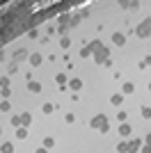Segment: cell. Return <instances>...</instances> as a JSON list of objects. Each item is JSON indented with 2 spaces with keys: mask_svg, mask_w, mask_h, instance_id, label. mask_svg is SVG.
I'll return each instance as SVG.
<instances>
[{
  "mask_svg": "<svg viewBox=\"0 0 151 153\" xmlns=\"http://www.w3.org/2000/svg\"><path fill=\"white\" fill-rule=\"evenodd\" d=\"M89 126L96 128V130H101V133H108V130H110V121H108V117H105V114H96V117H92Z\"/></svg>",
  "mask_w": 151,
  "mask_h": 153,
  "instance_id": "6da1fadb",
  "label": "cell"
},
{
  "mask_svg": "<svg viewBox=\"0 0 151 153\" xmlns=\"http://www.w3.org/2000/svg\"><path fill=\"white\" fill-rule=\"evenodd\" d=\"M135 34H138L140 39H149V37H151V16H149V19H144V21L138 25Z\"/></svg>",
  "mask_w": 151,
  "mask_h": 153,
  "instance_id": "7a4b0ae2",
  "label": "cell"
},
{
  "mask_svg": "<svg viewBox=\"0 0 151 153\" xmlns=\"http://www.w3.org/2000/svg\"><path fill=\"white\" fill-rule=\"evenodd\" d=\"M108 55H110V48H108V46H101L99 51L94 53V62H96V64H103V62L108 59Z\"/></svg>",
  "mask_w": 151,
  "mask_h": 153,
  "instance_id": "3957f363",
  "label": "cell"
},
{
  "mask_svg": "<svg viewBox=\"0 0 151 153\" xmlns=\"http://www.w3.org/2000/svg\"><path fill=\"white\" fill-rule=\"evenodd\" d=\"M57 25H60V27H57L60 32H67V30L71 27V14H62V16H60V21H57Z\"/></svg>",
  "mask_w": 151,
  "mask_h": 153,
  "instance_id": "277c9868",
  "label": "cell"
},
{
  "mask_svg": "<svg viewBox=\"0 0 151 153\" xmlns=\"http://www.w3.org/2000/svg\"><path fill=\"white\" fill-rule=\"evenodd\" d=\"M112 44L114 46H124L126 44V34L124 32H112Z\"/></svg>",
  "mask_w": 151,
  "mask_h": 153,
  "instance_id": "5b68a950",
  "label": "cell"
},
{
  "mask_svg": "<svg viewBox=\"0 0 151 153\" xmlns=\"http://www.w3.org/2000/svg\"><path fill=\"white\" fill-rule=\"evenodd\" d=\"M140 149H142V140H138V137H135V140L128 142V153H138Z\"/></svg>",
  "mask_w": 151,
  "mask_h": 153,
  "instance_id": "8992f818",
  "label": "cell"
},
{
  "mask_svg": "<svg viewBox=\"0 0 151 153\" xmlns=\"http://www.w3.org/2000/svg\"><path fill=\"white\" fill-rule=\"evenodd\" d=\"M69 87L73 89V94H78V89H82V80H80V78H71V80H69Z\"/></svg>",
  "mask_w": 151,
  "mask_h": 153,
  "instance_id": "52a82bcc",
  "label": "cell"
},
{
  "mask_svg": "<svg viewBox=\"0 0 151 153\" xmlns=\"http://www.w3.org/2000/svg\"><path fill=\"white\" fill-rule=\"evenodd\" d=\"M28 59H30V64H32V66H41V64H44V57H41L39 53H32V55H30Z\"/></svg>",
  "mask_w": 151,
  "mask_h": 153,
  "instance_id": "ba28073f",
  "label": "cell"
},
{
  "mask_svg": "<svg viewBox=\"0 0 151 153\" xmlns=\"http://www.w3.org/2000/svg\"><path fill=\"white\" fill-rule=\"evenodd\" d=\"M131 133H133V128H131V123H128V121L119 126V135H121V137H131Z\"/></svg>",
  "mask_w": 151,
  "mask_h": 153,
  "instance_id": "9c48e42d",
  "label": "cell"
},
{
  "mask_svg": "<svg viewBox=\"0 0 151 153\" xmlns=\"http://www.w3.org/2000/svg\"><path fill=\"white\" fill-rule=\"evenodd\" d=\"M28 91H32V94H39V91H41V82H37V80H30V82H28Z\"/></svg>",
  "mask_w": 151,
  "mask_h": 153,
  "instance_id": "30bf717a",
  "label": "cell"
},
{
  "mask_svg": "<svg viewBox=\"0 0 151 153\" xmlns=\"http://www.w3.org/2000/svg\"><path fill=\"white\" fill-rule=\"evenodd\" d=\"M32 123V114L30 112H23V114H21V128H28Z\"/></svg>",
  "mask_w": 151,
  "mask_h": 153,
  "instance_id": "8fae6325",
  "label": "cell"
},
{
  "mask_svg": "<svg viewBox=\"0 0 151 153\" xmlns=\"http://www.w3.org/2000/svg\"><path fill=\"white\" fill-rule=\"evenodd\" d=\"M25 57H30V55H28V51H23V48L14 53V62H21V59H25Z\"/></svg>",
  "mask_w": 151,
  "mask_h": 153,
  "instance_id": "7c38bea8",
  "label": "cell"
},
{
  "mask_svg": "<svg viewBox=\"0 0 151 153\" xmlns=\"http://www.w3.org/2000/svg\"><path fill=\"white\" fill-rule=\"evenodd\" d=\"M110 103H112V105H117V108H119L121 103H124V96H121V94H112V96H110Z\"/></svg>",
  "mask_w": 151,
  "mask_h": 153,
  "instance_id": "4fadbf2b",
  "label": "cell"
},
{
  "mask_svg": "<svg viewBox=\"0 0 151 153\" xmlns=\"http://www.w3.org/2000/svg\"><path fill=\"white\" fill-rule=\"evenodd\" d=\"M119 5L124 7V9H131V12H135V9L140 7V2H126V0H124V2H119Z\"/></svg>",
  "mask_w": 151,
  "mask_h": 153,
  "instance_id": "5bb4252c",
  "label": "cell"
},
{
  "mask_svg": "<svg viewBox=\"0 0 151 153\" xmlns=\"http://www.w3.org/2000/svg\"><path fill=\"white\" fill-rule=\"evenodd\" d=\"M0 151H2V153H12V151H14V144H12V142H2Z\"/></svg>",
  "mask_w": 151,
  "mask_h": 153,
  "instance_id": "9a60e30c",
  "label": "cell"
},
{
  "mask_svg": "<svg viewBox=\"0 0 151 153\" xmlns=\"http://www.w3.org/2000/svg\"><path fill=\"white\" fill-rule=\"evenodd\" d=\"M121 91H124V94H133V91H135V85H133V82H124Z\"/></svg>",
  "mask_w": 151,
  "mask_h": 153,
  "instance_id": "2e32d148",
  "label": "cell"
},
{
  "mask_svg": "<svg viewBox=\"0 0 151 153\" xmlns=\"http://www.w3.org/2000/svg\"><path fill=\"white\" fill-rule=\"evenodd\" d=\"M53 110H55V105H53V103H44V105H41V112H44V114H50Z\"/></svg>",
  "mask_w": 151,
  "mask_h": 153,
  "instance_id": "e0dca14e",
  "label": "cell"
},
{
  "mask_svg": "<svg viewBox=\"0 0 151 153\" xmlns=\"http://www.w3.org/2000/svg\"><path fill=\"white\" fill-rule=\"evenodd\" d=\"M101 46H103V41H99V39H94V41H92V44H89V51L92 53H96L101 48Z\"/></svg>",
  "mask_w": 151,
  "mask_h": 153,
  "instance_id": "ac0fdd59",
  "label": "cell"
},
{
  "mask_svg": "<svg viewBox=\"0 0 151 153\" xmlns=\"http://www.w3.org/2000/svg\"><path fill=\"white\" fill-rule=\"evenodd\" d=\"M55 82L60 85V87H64V85H67V76H64V73H57V76H55Z\"/></svg>",
  "mask_w": 151,
  "mask_h": 153,
  "instance_id": "d6986e66",
  "label": "cell"
},
{
  "mask_svg": "<svg viewBox=\"0 0 151 153\" xmlns=\"http://www.w3.org/2000/svg\"><path fill=\"white\" fill-rule=\"evenodd\" d=\"M12 110V103L9 101H0V112H9Z\"/></svg>",
  "mask_w": 151,
  "mask_h": 153,
  "instance_id": "ffe728a7",
  "label": "cell"
},
{
  "mask_svg": "<svg viewBox=\"0 0 151 153\" xmlns=\"http://www.w3.org/2000/svg\"><path fill=\"white\" fill-rule=\"evenodd\" d=\"M16 137H19V140H25V137H28V128H16Z\"/></svg>",
  "mask_w": 151,
  "mask_h": 153,
  "instance_id": "44dd1931",
  "label": "cell"
},
{
  "mask_svg": "<svg viewBox=\"0 0 151 153\" xmlns=\"http://www.w3.org/2000/svg\"><path fill=\"white\" fill-rule=\"evenodd\" d=\"M117 151L119 153H128V142H119V144H117Z\"/></svg>",
  "mask_w": 151,
  "mask_h": 153,
  "instance_id": "7402d4cb",
  "label": "cell"
},
{
  "mask_svg": "<svg viewBox=\"0 0 151 153\" xmlns=\"http://www.w3.org/2000/svg\"><path fill=\"white\" fill-rule=\"evenodd\" d=\"M140 112H142V117H144V119H151V108H149V105H142V110H140Z\"/></svg>",
  "mask_w": 151,
  "mask_h": 153,
  "instance_id": "603a6c76",
  "label": "cell"
},
{
  "mask_svg": "<svg viewBox=\"0 0 151 153\" xmlns=\"http://www.w3.org/2000/svg\"><path fill=\"white\" fill-rule=\"evenodd\" d=\"M80 19H82L80 14H71V27H76V25H78V23H80Z\"/></svg>",
  "mask_w": 151,
  "mask_h": 153,
  "instance_id": "cb8c5ba5",
  "label": "cell"
},
{
  "mask_svg": "<svg viewBox=\"0 0 151 153\" xmlns=\"http://www.w3.org/2000/svg\"><path fill=\"white\" fill-rule=\"evenodd\" d=\"M147 66H151V55H147V57L140 62V69H147Z\"/></svg>",
  "mask_w": 151,
  "mask_h": 153,
  "instance_id": "d4e9b609",
  "label": "cell"
},
{
  "mask_svg": "<svg viewBox=\"0 0 151 153\" xmlns=\"http://www.w3.org/2000/svg\"><path fill=\"white\" fill-rule=\"evenodd\" d=\"M50 146H55V140H53V137H46L44 140V149H50Z\"/></svg>",
  "mask_w": 151,
  "mask_h": 153,
  "instance_id": "484cf974",
  "label": "cell"
},
{
  "mask_svg": "<svg viewBox=\"0 0 151 153\" xmlns=\"http://www.w3.org/2000/svg\"><path fill=\"white\" fill-rule=\"evenodd\" d=\"M7 87H9V78H0V89H7Z\"/></svg>",
  "mask_w": 151,
  "mask_h": 153,
  "instance_id": "4316f807",
  "label": "cell"
},
{
  "mask_svg": "<svg viewBox=\"0 0 151 153\" xmlns=\"http://www.w3.org/2000/svg\"><path fill=\"white\" fill-rule=\"evenodd\" d=\"M60 46H62L64 51H67V48H69V46H71V41H69V37H62V41H60Z\"/></svg>",
  "mask_w": 151,
  "mask_h": 153,
  "instance_id": "83f0119b",
  "label": "cell"
},
{
  "mask_svg": "<svg viewBox=\"0 0 151 153\" xmlns=\"http://www.w3.org/2000/svg\"><path fill=\"white\" fill-rule=\"evenodd\" d=\"M12 123H14L16 128H21V114H14V117H12Z\"/></svg>",
  "mask_w": 151,
  "mask_h": 153,
  "instance_id": "f1b7e54d",
  "label": "cell"
},
{
  "mask_svg": "<svg viewBox=\"0 0 151 153\" xmlns=\"http://www.w3.org/2000/svg\"><path fill=\"white\" fill-rule=\"evenodd\" d=\"M64 121H67V123H73L76 121V114H73V112H69V114L64 117Z\"/></svg>",
  "mask_w": 151,
  "mask_h": 153,
  "instance_id": "f546056e",
  "label": "cell"
},
{
  "mask_svg": "<svg viewBox=\"0 0 151 153\" xmlns=\"http://www.w3.org/2000/svg\"><path fill=\"white\" fill-rule=\"evenodd\" d=\"M89 55H92V51H89V46H87V48H82V51H80V57H89Z\"/></svg>",
  "mask_w": 151,
  "mask_h": 153,
  "instance_id": "4dcf8cb0",
  "label": "cell"
},
{
  "mask_svg": "<svg viewBox=\"0 0 151 153\" xmlns=\"http://www.w3.org/2000/svg\"><path fill=\"white\" fill-rule=\"evenodd\" d=\"M117 119H119L121 123H126V119H128V114H126V112H119V114H117Z\"/></svg>",
  "mask_w": 151,
  "mask_h": 153,
  "instance_id": "1f68e13d",
  "label": "cell"
},
{
  "mask_svg": "<svg viewBox=\"0 0 151 153\" xmlns=\"http://www.w3.org/2000/svg\"><path fill=\"white\" fill-rule=\"evenodd\" d=\"M0 91H2V98H5V101L9 98V94H12V89H9V87H7V89H0Z\"/></svg>",
  "mask_w": 151,
  "mask_h": 153,
  "instance_id": "d6a6232c",
  "label": "cell"
},
{
  "mask_svg": "<svg viewBox=\"0 0 151 153\" xmlns=\"http://www.w3.org/2000/svg\"><path fill=\"white\" fill-rule=\"evenodd\" d=\"M140 153H151V146H149V144H142V149H140Z\"/></svg>",
  "mask_w": 151,
  "mask_h": 153,
  "instance_id": "836d02e7",
  "label": "cell"
},
{
  "mask_svg": "<svg viewBox=\"0 0 151 153\" xmlns=\"http://www.w3.org/2000/svg\"><path fill=\"white\" fill-rule=\"evenodd\" d=\"M28 37H30V39H37L39 32H37V30H30V32H28Z\"/></svg>",
  "mask_w": 151,
  "mask_h": 153,
  "instance_id": "e575fe53",
  "label": "cell"
},
{
  "mask_svg": "<svg viewBox=\"0 0 151 153\" xmlns=\"http://www.w3.org/2000/svg\"><path fill=\"white\" fill-rule=\"evenodd\" d=\"M144 144H149V146H151V133H149V135L144 137Z\"/></svg>",
  "mask_w": 151,
  "mask_h": 153,
  "instance_id": "d590c367",
  "label": "cell"
},
{
  "mask_svg": "<svg viewBox=\"0 0 151 153\" xmlns=\"http://www.w3.org/2000/svg\"><path fill=\"white\" fill-rule=\"evenodd\" d=\"M37 153H48V149H44V146H41V149H37Z\"/></svg>",
  "mask_w": 151,
  "mask_h": 153,
  "instance_id": "8d00e7d4",
  "label": "cell"
},
{
  "mask_svg": "<svg viewBox=\"0 0 151 153\" xmlns=\"http://www.w3.org/2000/svg\"><path fill=\"white\" fill-rule=\"evenodd\" d=\"M149 91H151V82H149Z\"/></svg>",
  "mask_w": 151,
  "mask_h": 153,
  "instance_id": "74e56055",
  "label": "cell"
}]
</instances>
